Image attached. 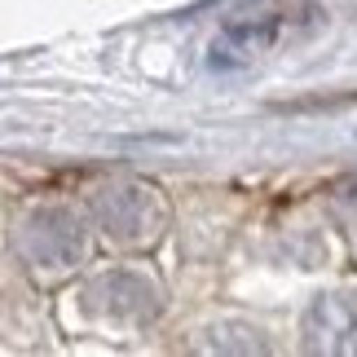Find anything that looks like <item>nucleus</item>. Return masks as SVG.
I'll return each mask as SVG.
<instances>
[{"label":"nucleus","mask_w":357,"mask_h":357,"mask_svg":"<svg viewBox=\"0 0 357 357\" xmlns=\"http://www.w3.org/2000/svg\"><path fill=\"white\" fill-rule=\"evenodd\" d=\"M291 26V13H247V18L229 22L208 49L212 71H234V66L256 62L260 53H269L282 40V31Z\"/></svg>","instance_id":"f257e3e1"},{"label":"nucleus","mask_w":357,"mask_h":357,"mask_svg":"<svg viewBox=\"0 0 357 357\" xmlns=\"http://www.w3.org/2000/svg\"><path fill=\"white\" fill-rule=\"evenodd\" d=\"M98 221L111 229L115 238L142 243V238H150L159 212H155V199L142 195V190H111V195L98 203Z\"/></svg>","instance_id":"7ed1b4c3"},{"label":"nucleus","mask_w":357,"mask_h":357,"mask_svg":"<svg viewBox=\"0 0 357 357\" xmlns=\"http://www.w3.org/2000/svg\"><path fill=\"white\" fill-rule=\"evenodd\" d=\"M89 229L71 212H40L22 225V252L45 269H66L84 256Z\"/></svg>","instance_id":"f03ea898"}]
</instances>
